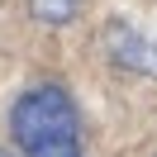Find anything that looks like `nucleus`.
I'll list each match as a JSON object with an SVG mask.
<instances>
[{
  "label": "nucleus",
  "instance_id": "f257e3e1",
  "mask_svg": "<svg viewBox=\"0 0 157 157\" xmlns=\"http://www.w3.org/2000/svg\"><path fill=\"white\" fill-rule=\"evenodd\" d=\"M10 133L24 157H81V114L62 86H33L14 100Z\"/></svg>",
  "mask_w": 157,
  "mask_h": 157
},
{
  "label": "nucleus",
  "instance_id": "f03ea898",
  "mask_svg": "<svg viewBox=\"0 0 157 157\" xmlns=\"http://www.w3.org/2000/svg\"><path fill=\"white\" fill-rule=\"evenodd\" d=\"M105 52H109L114 67L157 81V38L152 33H138L128 24H105Z\"/></svg>",
  "mask_w": 157,
  "mask_h": 157
},
{
  "label": "nucleus",
  "instance_id": "7ed1b4c3",
  "mask_svg": "<svg viewBox=\"0 0 157 157\" xmlns=\"http://www.w3.org/2000/svg\"><path fill=\"white\" fill-rule=\"evenodd\" d=\"M38 24H71L81 14V0H29Z\"/></svg>",
  "mask_w": 157,
  "mask_h": 157
},
{
  "label": "nucleus",
  "instance_id": "20e7f679",
  "mask_svg": "<svg viewBox=\"0 0 157 157\" xmlns=\"http://www.w3.org/2000/svg\"><path fill=\"white\" fill-rule=\"evenodd\" d=\"M0 157H10V152H5V147H0Z\"/></svg>",
  "mask_w": 157,
  "mask_h": 157
}]
</instances>
